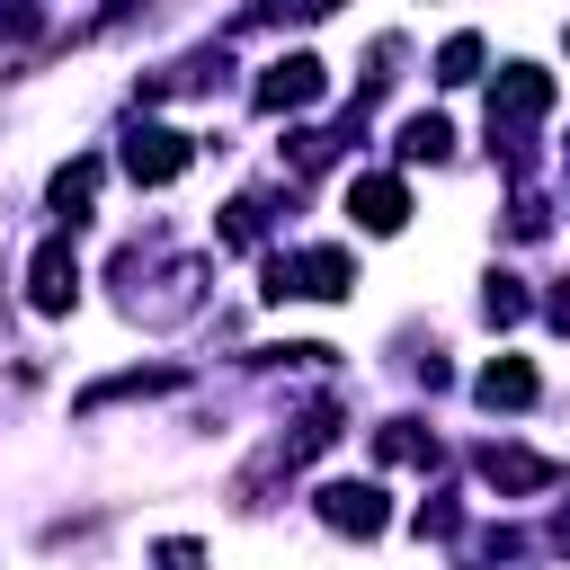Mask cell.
Here are the masks:
<instances>
[{
    "mask_svg": "<svg viewBox=\"0 0 570 570\" xmlns=\"http://www.w3.org/2000/svg\"><path fill=\"white\" fill-rule=\"evenodd\" d=\"M321 9H338V0H258V18H321Z\"/></svg>",
    "mask_w": 570,
    "mask_h": 570,
    "instance_id": "5bb4252c",
    "label": "cell"
},
{
    "mask_svg": "<svg viewBox=\"0 0 570 570\" xmlns=\"http://www.w3.org/2000/svg\"><path fill=\"white\" fill-rule=\"evenodd\" d=\"M330 80H321V62L312 53H285V62H267V80H258V107L267 116H285V107H312Z\"/></svg>",
    "mask_w": 570,
    "mask_h": 570,
    "instance_id": "277c9868",
    "label": "cell"
},
{
    "mask_svg": "<svg viewBox=\"0 0 570 570\" xmlns=\"http://www.w3.org/2000/svg\"><path fill=\"white\" fill-rule=\"evenodd\" d=\"M481 481H490V490H543L552 463H543V454H517V445H481Z\"/></svg>",
    "mask_w": 570,
    "mask_h": 570,
    "instance_id": "ba28073f",
    "label": "cell"
},
{
    "mask_svg": "<svg viewBox=\"0 0 570 570\" xmlns=\"http://www.w3.org/2000/svg\"><path fill=\"white\" fill-rule=\"evenodd\" d=\"M356 285V258L347 249H303V258H267V294H312V303H338Z\"/></svg>",
    "mask_w": 570,
    "mask_h": 570,
    "instance_id": "6da1fadb",
    "label": "cell"
},
{
    "mask_svg": "<svg viewBox=\"0 0 570 570\" xmlns=\"http://www.w3.org/2000/svg\"><path fill=\"white\" fill-rule=\"evenodd\" d=\"M187 160H196V142H187L178 125H142V134L125 142V178H134V187H169Z\"/></svg>",
    "mask_w": 570,
    "mask_h": 570,
    "instance_id": "7a4b0ae2",
    "label": "cell"
},
{
    "mask_svg": "<svg viewBox=\"0 0 570 570\" xmlns=\"http://www.w3.org/2000/svg\"><path fill=\"white\" fill-rule=\"evenodd\" d=\"M445 151H454V125L445 116H410L401 125V160H445Z\"/></svg>",
    "mask_w": 570,
    "mask_h": 570,
    "instance_id": "9c48e42d",
    "label": "cell"
},
{
    "mask_svg": "<svg viewBox=\"0 0 570 570\" xmlns=\"http://www.w3.org/2000/svg\"><path fill=\"white\" fill-rule=\"evenodd\" d=\"M481 312H490V321H525V294H517V276H490Z\"/></svg>",
    "mask_w": 570,
    "mask_h": 570,
    "instance_id": "4fadbf2b",
    "label": "cell"
},
{
    "mask_svg": "<svg viewBox=\"0 0 570 570\" xmlns=\"http://www.w3.org/2000/svg\"><path fill=\"white\" fill-rule=\"evenodd\" d=\"M347 214H356L365 232H401V223H410V187H401V178H347Z\"/></svg>",
    "mask_w": 570,
    "mask_h": 570,
    "instance_id": "5b68a950",
    "label": "cell"
},
{
    "mask_svg": "<svg viewBox=\"0 0 570 570\" xmlns=\"http://www.w3.org/2000/svg\"><path fill=\"white\" fill-rule=\"evenodd\" d=\"M374 454L383 463H436V436H419L410 419H392V428H374Z\"/></svg>",
    "mask_w": 570,
    "mask_h": 570,
    "instance_id": "8fae6325",
    "label": "cell"
},
{
    "mask_svg": "<svg viewBox=\"0 0 570 570\" xmlns=\"http://www.w3.org/2000/svg\"><path fill=\"white\" fill-rule=\"evenodd\" d=\"M383 517H392V508H383L374 481H330V490H321V525H338V534H356V543L383 534Z\"/></svg>",
    "mask_w": 570,
    "mask_h": 570,
    "instance_id": "3957f363",
    "label": "cell"
},
{
    "mask_svg": "<svg viewBox=\"0 0 570 570\" xmlns=\"http://www.w3.org/2000/svg\"><path fill=\"white\" fill-rule=\"evenodd\" d=\"M36 312H71V294H80V258H71V240H45L36 249Z\"/></svg>",
    "mask_w": 570,
    "mask_h": 570,
    "instance_id": "8992f818",
    "label": "cell"
},
{
    "mask_svg": "<svg viewBox=\"0 0 570 570\" xmlns=\"http://www.w3.org/2000/svg\"><path fill=\"white\" fill-rule=\"evenodd\" d=\"M89 196H98V160H71V169H53V205H62L71 223H89Z\"/></svg>",
    "mask_w": 570,
    "mask_h": 570,
    "instance_id": "30bf717a",
    "label": "cell"
},
{
    "mask_svg": "<svg viewBox=\"0 0 570 570\" xmlns=\"http://www.w3.org/2000/svg\"><path fill=\"white\" fill-rule=\"evenodd\" d=\"M151 561H160V570H205V552H196V543H160Z\"/></svg>",
    "mask_w": 570,
    "mask_h": 570,
    "instance_id": "9a60e30c",
    "label": "cell"
},
{
    "mask_svg": "<svg viewBox=\"0 0 570 570\" xmlns=\"http://www.w3.org/2000/svg\"><path fill=\"white\" fill-rule=\"evenodd\" d=\"M472 71H481V36H445V53H436V80H445V89H463Z\"/></svg>",
    "mask_w": 570,
    "mask_h": 570,
    "instance_id": "7c38bea8",
    "label": "cell"
},
{
    "mask_svg": "<svg viewBox=\"0 0 570 570\" xmlns=\"http://www.w3.org/2000/svg\"><path fill=\"white\" fill-rule=\"evenodd\" d=\"M472 392H481L490 410H525V401H534V365H525V356H490Z\"/></svg>",
    "mask_w": 570,
    "mask_h": 570,
    "instance_id": "52a82bcc",
    "label": "cell"
}]
</instances>
